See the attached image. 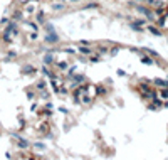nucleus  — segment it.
<instances>
[{
	"mask_svg": "<svg viewBox=\"0 0 168 160\" xmlns=\"http://www.w3.org/2000/svg\"><path fill=\"white\" fill-rule=\"evenodd\" d=\"M44 17H46V15H44L42 12H40V14H37V22H39V24H44V22H46V19H44Z\"/></svg>",
	"mask_w": 168,
	"mask_h": 160,
	"instance_id": "obj_3",
	"label": "nucleus"
},
{
	"mask_svg": "<svg viewBox=\"0 0 168 160\" xmlns=\"http://www.w3.org/2000/svg\"><path fill=\"white\" fill-rule=\"evenodd\" d=\"M44 62H46V64H52V62H54V56L52 54H46V56H44Z\"/></svg>",
	"mask_w": 168,
	"mask_h": 160,
	"instance_id": "obj_1",
	"label": "nucleus"
},
{
	"mask_svg": "<svg viewBox=\"0 0 168 160\" xmlns=\"http://www.w3.org/2000/svg\"><path fill=\"white\" fill-rule=\"evenodd\" d=\"M34 71H35V68H32V66H25L24 68V74H32Z\"/></svg>",
	"mask_w": 168,
	"mask_h": 160,
	"instance_id": "obj_2",
	"label": "nucleus"
},
{
	"mask_svg": "<svg viewBox=\"0 0 168 160\" xmlns=\"http://www.w3.org/2000/svg\"><path fill=\"white\" fill-rule=\"evenodd\" d=\"M71 2H77V0H71Z\"/></svg>",
	"mask_w": 168,
	"mask_h": 160,
	"instance_id": "obj_6",
	"label": "nucleus"
},
{
	"mask_svg": "<svg viewBox=\"0 0 168 160\" xmlns=\"http://www.w3.org/2000/svg\"><path fill=\"white\" fill-rule=\"evenodd\" d=\"M59 69H67V62H57Z\"/></svg>",
	"mask_w": 168,
	"mask_h": 160,
	"instance_id": "obj_5",
	"label": "nucleus"
},
{
	"mask_svg": "<svg viewBox=\"0 0 168 160\" xmlns=\"http://www.w3.org/2000/svg\"><path fill=\"white\" fill-rule=\"evenodd\" d=\"M35 88H37V89H40V91H42V89H46V81H39Z\"/></svg>",
	"mask_w": 168,
	"mask_h": 160,
	"instance_id": "obj_4",
	"label": "nucleus"
}]
</instances>
